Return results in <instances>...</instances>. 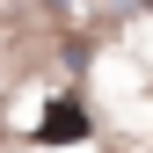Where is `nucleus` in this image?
<instances>
[{
  "label": "nucleus",
  "instance_id": "f257e3e1",
  "mask_svg": "<svg viewBox=\"0 0 153 153\" xmlns=\"http://www.w3.org/2000/svg\"><path fill=\"white\" fill-rule=\"evenodd\" d=\"M73 139H88V109L59 95V102L44 109V124H36V146H73Z\"/></svg>",
  "mask_w": 153,
  "mask_h": 153
}]
</instances>
